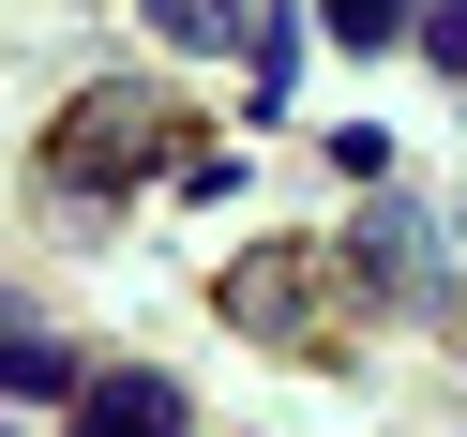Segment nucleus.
I'll use <instances>...</instances> for the list:
<instances>
[{"mask_svg":"<svg viewBox=\"0 0 467 437\" xmlns=\"http://www.w3.org/2000/svg\"><path fill=\"white\" fill-rule=\"evenodd\" d=\"M151 31H166V46H226V31H242V0H151Z\"/></svg>","mask_w":467,"mask_h":437,"instance_id":"nucleus-5","label":"nucleus"},{"mask_svg":"<svg viewBox=\"0 0 467 437\" xmlns=\"http://www.w3.org/2000/svg\"><path fill=\"white\" fill-rule=\"evenodd\" d=\"M317 16H332L347 46H407V16H422V0H317Z\"/></svg>","mask_w":467,"mask_h":437,"instance_id":"nucleus-6","label":"nucleus"},{"mask_svg":"<svg viewBox=\"0 0 467 437\" xmlns=\"http://www.w3.org/2000/svg\"><path fill=\"white\" fill-rule=\"evenodd\" d=\"M407 46H422L437 76H467V0H422V16H407Z\"/></svg>","mask_w":467,"mask_h":437,"instance_id":"nucleus-7","label":"nucleus"},{"mask_svg":"<svg viewBox=\"0 0 467 437\" xmlns=\"http://www.w3.org/2000/svg\"><path fill=\"white\" fill-rule=\"evenodd\" d=\"M226 317H242V332H272V347H302L317 332V256H242V272H226Z\"/></svg>","mask_w":467,"mask_h":437,"instance_id":"nucleus-2","label":"nucleus"},{"mask_svg":"<svg viewBox=\"0 0 467 437\" xmlns=\"http://www.w3.org/2000/svg\"><path fill=\"white\" fill-rule=\"evenodd\" d=\"M151 121H166L151 91H76V121H61V182H136V166H151Z\"/></svg>","mask_w":467,"mask_h":437,"instance_id":"nucleus-1","label":"nucleus"},{"mask_svg":"<svg viewBox=\"0 0 467 437\" xmlns=\"http://www.w3.org/2000/svg\"><path fill=\"white\" fill-rule=\"evenodd\" d=\"M0 392H31V407H46V392H76V362H61L46 332H0Z\"/></svg>","mask_w":467,"mask_h":437,"instance_id":"nucleus-4","label":"nucleus"},{"mask_svg":"<svg viewBox=\"0 0 467 437\" xmlns=\"http://www.w3.org/2000/svg\"><path fill=\"white\" fill-rule=\"evenodd\" d=\"M76 437H182V392H166L151 362H121L91 407H76Z\"/></svg>","mask_w":467,"mask_h":437,"instance_id":"nucleus-3","label":"nucleus"}]
</instances>
